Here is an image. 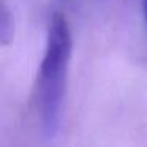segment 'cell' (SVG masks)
<instances>
[{"label":"cell","instance_id":"obj_1","mask_svg":"<svg viewBox=\"0 0 147 147\" xmlns=\"http://www.w3.org/2000/svg\"><path fill=\"white\" fill-rule=\"evenodd\" d=\"M73 38L68 22L60 13L51 19L48 40L36 76V111L41 130L52 138L59 130L62 106L67 92V78L70 68Z\"/></svg>","mask_w":147,"mask_h":147},{"label":"cell","instance_id":"obj_2","mask_svg":"<svg viewBox=\"0 0 147 147\" xmlns=\"http://www.w3.org/2000/svg\"><path fill=\"white\" fill-rule=\"evenodd\" d=\"M14 26H13V16L5 3V0H0V46L10 45L13 40Z\"/></svg>","mask_w":147,"mask_h":147},{"label":"cell","instance_id":"obj_3","mask_svg":"<svg viewBox=\"0 0 147 147\" xmlns=\"http://www.w3.org/2000/svg\"><path fill=\"white\" fill-rule=\"evenodd\" d=\"M142 11H144V19L147 24V0H142Z\"/></svg>","mask_w":147,"mask_h":147}]
</instances>
